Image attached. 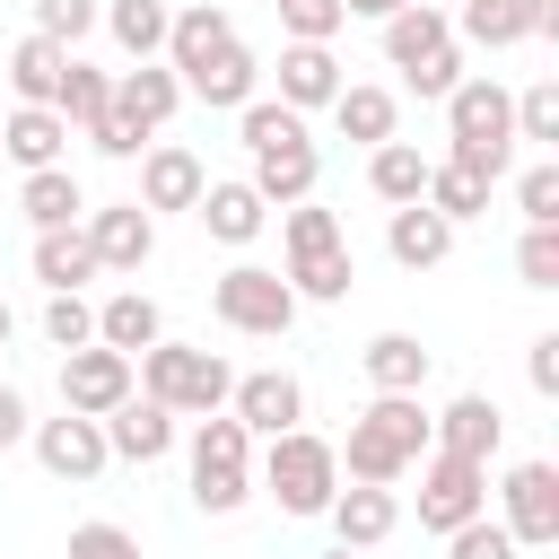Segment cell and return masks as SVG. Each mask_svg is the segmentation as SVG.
<instances>
[{
	"mask_svg": "<svg viewBox=\"0 0 559 559\" xmlns=\"http://www.w3.org/2000/svg\"><path fill=\"white\" fill-rule=\"evenodd\" d=\"M271 9H280L288 44H332L341 35V0H271Z\"/></svg>",
	"mask_w": 559,
	"mask_h": 559,
	"instance_id": "obj_41",
	"label": "cell"
},
{
	"mask_svg": "<svg viewBox=\"0 0 559 559\" xmlns=\"http://www.w3.org/2000/svg\"><path fill=\"white\" fill-rule=\"evenodd\" d=\"M227 44H236V17H227L218 0H192V9H175V26H166V70L192 79V70H210Z\"/></svg>",
	"mask_w": 559,
	"mask_h": 559,
	"instance_id": "obj_20",
	"label": "cell"
},
{
	"mask_svg": "<svg viewBox=\"0 0 559 559\" xmlns=\"http://www.w3.org/2000/svg\"><path fill=\"white\" fill-rule=\"evenodd\" d=\"M236 140L253 148V192H262V210H297V201H314V175H323V148L306 140V114H288L280 96H253L245 114H236Z\"/></svg>",
	"mask_w": 559,
	"mask_h": 559,
	"instance_id": "obj_1",
	"label": "cell"
},
{
	"mask_svg": "<svg viewBox=\"0 0 559 559\" xmlns=\"http://www.w3.org/2000/svg\"><path fill=\"white\" fill-rule=\"evenodd\" d=\"M393 9H411V0H341V17H376V26H384Z\"/></svg>",
	"mask_w": 559,
	"mask_h": 559,
	"instance_id": "obj_49",
	"label": "cell"
},
{
	"mask_svg": "<svg viewBox=\"0 0 559 559\" xmlns=\"http://www.w3.org/2000/svg\"><path fill=\"white\" fill-rule=\"evenodd\" d=\"M26 437H35V463H44L52 480H70V489H87V480L114 463V454H105V428H96V419H79V411H61V419H35Z\"/></svg>",
	"mask_w": 559,
	"mask_h": 559,
	"instance_id": "obj_14",
	"label": "cell"
},
{
	"mask_svg": "<svg viewBox=\"0 0 559 559\" xmlns=\"http://www.w3.org/2000/svg\"><path fill=\"white\" fill-rule=\"evenodd\" d=\"M419 201H428L445 227H463V218H480V210H489V183H472L463 166H428V192H419Z\"/></svg>",
	"mask_w": 559,
	"mask_h": 559,
	"instance_id": "obj_37",
	"label": "cell"
},
{
	"mask_svg": "<svg viewBox=\"0 0 559 559\" xmlns=\"http://www.w3.org/2000/svg\"><path fill=\"white\" fill-rule=\"evenodd\" d=\"M26 428H35V419H26V393H17V384H0V454H9V445H26Z\"/></svg>",
	"mask_w": 559,
	"mask_h": 559,
	"instance_id": "obj_47",
	"label": "cell"
},
{
	"mask_svg": "<svg viewBox=\"0 0 559 559\" xmlns=\"http://www.w3.org/2000/svg\"><path fill=\"white\" fill-rule=\"evenodd\" d=\"M498 437H507V419H498L489 393H454V402L428 419V445H437V454H463V463H489Z\"/></svg>",
	"mask_w": 559,
	"mask_h": 559,
	"instance_id": "obj_19",
	"label": "cell"
},
{
	"mask_svg": "<svg viewBox=\"0 0 559 559\" xmlns=\"http://www.w3.org/2000/svg\"><path fill=\"white\" fill-rule=\"evenodd\" d=\"M35 280H44V297H70L79 280H96V253H87V236H79V227H52V236H35Z\"/></svg>",
	"mask_w": 559,
	"mask_h": 559,
	"instance_id": "obj_34",
	"label": "cell"
},
{
	"mask_svg": "<svg viewBox=\"0 0 559 559\" xmlns=\"http://www.w3.org/2000/svg\"><path fill=\"white\" fill-rule=\"evenodd\" d=\"M175 105H183V79H175L166 61H131V70L114 79V122H122V131H140V140H148V131H166V122H175Z\"/></svg>",
	"mask_w": 559,
	"mask_h": 559,
	"instance_id": "obj_16",
	"label": "cell"
},
{
	"mask_svg": "<svg viewBox=\"0 0 559 559\" xmlns=\"http://www.w3.org/2000/svg\"><path fill=\"white\" fill-rule=\"evenodd\" d=\"M332 542L341 550H376L393 524H402V507H393V489H367V480H349V489H332Z\"/></svg>",
	"mask_w": 559,
	"mask_h": 559,
	"instance_id": "obj_23",
	"label": "cell"
},
{
	"mask_svg": "<svg viewBox=\"0 0 559 559\" xmlns=\"http://www.w3.org/2000/svg\"><path fill=\"white\" fill-rule=\"evenodd\" d=\"M419 454H428V411H419V393H376V402L349 419V437L332 445V463H341L349 480H367V489H393Z\"/></svg>",
	"mask_w": 559,
	"mask_h": 559,
	"instance_id": "obj_2",
	"label": "cell"
},
{
	"mask_svg": "<svg viewBox=\"0 0 559 559\" xmlns=\"http://www.w3.org/2000/svg\"><path fill=\"white\" fill-rule=\"evenodd\" d=\"M498 498H507V542L515 550H550L559 542V463H542V454H524V463H507V480H498Z\"/></svg>",
	"mask_w": 559,
	"mask_h": 559,
	"instance_id": "obj_9",
	"label": "cell"
},
{
	"mask_svg": "<svg viewBox=\"0 0 559 559\" xmlns=\"http://www.w3.org/2000/svg\"><path fill=\"white\" fill-rule=\"evenodd\" d=\"M515 140H533V148H559V79H533V87H515Z\"/></svg>",
	"mask_w": 559,
	"mask_h": 559,
	"instance_id": "obj_38",
	"label": "cell"
},
{
	"mask_svg": "<svg viewBox=\"0 0 559 559\" xmlns=\"http://www.w3.org/2000/svg\"><path fill=\"white\" fill-rule=\"evenodd\" d=\"M192 218H201V227H210L218 245H253L271 210H262V192H253L245 175H227V183H201V201H192Z\"/></svg>",
	"mask_w": 559,
	"mask_h": 559,
	"instance_id": "obj_25",
	"label": "cell"
},
{
	"mask_svg": "<svg viewBox=\"0 0 559 559\" xmlns=\"http://www.w3.org/2000/svg\"><path fill=\"white\" fill-rule=\"evenodd\" d=\"M411 472H419V524L428 533H454V524L489 515V463H463V454H437L428 445Z\"/></svg>",
	"mask_w": 559,
	"mask_h": 559,
	"instance_id": "obj_8",
	"label": "cell"
},
{
	"mask_svg": "<svg viewBox=\"0 0 559 559\" xmlns=\"http://www.w3.org/2000/svg\"><path fill=\"white\" fill-rule=\"evenodd\" d=\"M79 236H87L96 271H140V262L157 253V218H148L140 201H105V210H87Z\"/></svg>",
	"mask_w": 559,
	"mask_h": 559,
	"instance_id": "obj_15",
	"label": "cell"
},
{
	"mask_svg": "<svg viewBox=\"0 0 559 559\" xmlns=\"http://www.w3.org/2000/svg\"><path fill=\"white\" fill-rule=\"evenodd\" d=\"M61 70H70V52L44 44V35H26V44L9 52V87H17V105H52V96H61Z\"/></svg>",
	"mask_w": 559,
	"mask_h": 559,
	"instance_id": "obj_35",
	"label": "cell"
},
{
	"mask_svg": "<svg viewBox=\"0 0 559 559\" xmlns=\"http://www.w3.org/2000/svg\"><path fill=\"white\" fill-rule=\"evenodd\" d=\"M44 341H52L61 358H70V349H87V341H96V306H87L79 288H70V297H44Z\"/></svg>",
	"mask_w": 559,
	"mask_h": 559,
	"instance_id": "obj_39",
	"label": "cell"
},
{
	"mask_svg": "<svg viewBox=\"0 0 559 559\" xmlns=\"http://www.w3.org/2000/svg\"><path fill=\"white\" fill-rule=\"evenodd\" d=\"M437 52H454V17L437 9V0H411V9H393L384 17V61L411 79V70H428Z\"/></svg>",
	"mask_w": 559,
	"mask_h": 559,
	"instance_id": "obj_21",
	"label": "cell"
},
{
	"mask_svg": "<svg viewBox=\"0 0 559 559\" xmlns=\"http://www.w3.org/2000/svg\"><path fill=\"white\" fill-rule=\"evenodd\" d=\"M61 140H70V122H61L52 105H17V114L0 122V166L44 175V166H61Z\"/></svg>",
	"mask_w": 559,
	"mask_h": 559,
	"instance_id": "obj_24",
	"label": "cell"
},
{
	"mask_svg": "<svg viewBox=\"0 0 559 559\" xmlns=\"http://www.w3.org/2000/svg\"><path fill=\"white\" fill-rule=\"evenodd\" d=\"M280 245H288V288H297V306L314 297V306H341L349 297V280H358V262H349V236H341V218L323 210V201H297L288 218H280Z\"/></svg>",
	"mask_w": 559,
	"mask_h": 559,
	"instance_id": "obj_3",
	"label": "cell"
},
{
	"mask_svg": "<svg viewBox=\"0 0 559 559\" xmlns=\"http://www.w3.org/2000/svg\"><path fill=\"white\" fill-rule=\"evenodd\" d=\"M201 183H210V166H201L183 140H148V148H140V210H148V218H157V210H192Z\"/></svg>",
	"mask_w": 559,
	"mask_h": 559,
	"instance_id": "obj_17",
	"label": "cell"
},
{
	"mask_svg": "<svg viewBox=\"0 0 559 559\" xmlns=\"http://www.w3.org/2000/svg\"><path fill=\"white\" fill-rule=\"evenodd\" d=\"M96 428H105V454H114V463H157V454L175 445V411H166V402H148V393L114 402Z\"/></svg>",
	"mask_w": 559,
	"mask_h": 559,
	"instance_id": "obj_18",
	"label": "cell"
},
{
	"mask_svg": "<svg viewBox=\"0 0 559 559\" xmlns=\"http://www.w3.org/2000/svg\"><path fill=\"white\" fill-rule=\"evenodd\" d=\"M437 9H445V0H437Z\"/></svg>",
	"mask_w": 559,
	"mask_h": 559,
	"instance_id": "obj_52",
	"label": "cell"
},
{
	"mask_svg": "<svg viewBox=\"0 0 559 559\" xmlns=\"http://www.w3.org/2000/svg\"><path fill=\"white\" fill-rule=\"evenodd\" d=\"M52 114H61L70 131H96V122L114 114V79H105V70H87V61H70V70H61V96H52Z\"/></svg>",
	"mask_w": 559,
	"mask_h": 559,
	"instance_id": "obj_36",
	"label": "cell"
},
{
	"mask_svg": "<svg viewBox=\"0 0 559 559\" xmlns=\"http://www.w3.org/2000/svg\"><path fill=\"white\" fill-rule=\"evenodd\" d=\"M210 314H218L227 332H245V341H280V332L297 323V288H288L280 271H262V262H236V271L210 280Z\"/></svg>",
	"mask_w": 559,
	"mask_h": 559,
	"instance_id": "obj_7",
	"label": "cell"
},
{
	"mask_svg": "<svg viewBox=\"0 0 559 559\" xmlns=\"http://www.w3.org/2000/svg\"><path fill=\"white\" fill-rule=\"evenodd\" d=\"M445 559H515V542H507V524H498V515H472V524H454V533H445Z\"/></svg>",
	"mask_w": 559,
	"mask_h": 559,
	"instance_id": "obj_44",
	"label": "cell"
},
{
	"mask_svg": "<svg viewBox=\"0 0 559 559\" xmlns=\"http://www.w3.org/2000/svg\"><path fill=\"white\" fill-rule=\"evenodd\" d=\"M515 280H524V288H559V227H524V245H515Z\"/></svg>",
	"mask_w": 559,
	"mask_h": 559,
	"instance_id": "obj_42",
	"label": "cell"
},
{
	"mask_svg": "<svg viewBox=\"0 0 559 559\" xmlns=\"http://www.w3.org/2000/svg\"><path fill=\"white\" fill-rule=\"evenodd\" d=\"M367 192H376L384 210H411V201L428 192V157H419L411 140H384V148H367Z\"/></svg>",
	"mask_w": 559,
	"mask_h": 559,
	"instance_id": "obj_31",
	"label": "cell"
},
{
	"mask_svg": "<svg viewBox=\"0 0 559 559\" xmlns=\"http://www.w3.org/2000/svg\"><path fill=\"white\" fill-rule=\"evenodd\" d=\"M533 35H559V0H463L454 9V44L480 52H515Z\"/></svg>",
	"mask_w": 559,
	"mask_h": 559,
	"instance_id": "obj_11",
	"label": "cell"
},
{
	"mask_svg": "<svg viewBox=\"0 0 559 559\" xmlns=\"http://www.w3.org/2000/svg\"><path fill=\"white\" fill-rule=\"evenodd\" d=\"M245 498H253V437L227 411H210L192 428V507L201 515H236Z\"/></svg>",
	"mask_w": 559,
	"mask_h": 559,
	"instance_id": "obj_6",
	"label": "cell"
},
{
	"mask_svg": "<svg viewBox=\"0 0 559 559\" xmlns=\"http://www.w3.org/2000/svg\"><path fill=\"white\" fill-rule=\"evenodd\" d=\"M227 419H236L245 437H280V428H297V419H306V384H297L288 367H253V376H236Z\"/></svg>",
	"mask_w": 559,
	"mask_h": 559,
	"instance_id": "obj_13",
	"label": "cell"
},
{
	"mask_svg": "<svg viewBox=\"0 0 559 559\" xmlns=\"http://www.w3.org/2000/svg\"><path fill=\"white\" fill-rule=\"evenodd\" d=\"M332 122H341V140H358V148H384V140H393V122H402V105H393V87L341 79V96H332Z\"/></svg>",
	"mask_w": 559,
	"mask_h": 559,
	"instance_id": "obj_28",
	"label": "cell"
},
{
	"mask_svg": "<svg viewBox=\"0 0 559 559\" xmlns=\"http://www.w3.org/2000/svg\"><path fill=\"white\" fill-rule=\"evenodd\" d=\"M358 367H367L376 393H419V384H428V349H419V332H376V341L358 349Z\"/></svg>",
	"mask_w": 559,
	"mask_h": 559,
	"instance_id": "obj_30",
	"label": "cell"
},
{
	"mask_svg": "<svg viewBox=\"0 0 559 559\" xmlns=\"http://www.w3.org/2000/svg\"><path fill=\"white\" fill-rule=\"evenodd\" d=\"M384 253H393L402 271H437V262L454 253V227H445L428 201H411V210H393V218H384Z\"/></svg>",
	"mask_w": 559,
	"mask_h": 559,
	"instance_id": "obj_27",
	"label": "cell"
},
{
	"mask_svg": "<svg viewBox=\"0 0 559 559\" xmlns=\"http://www.w3.org/2000/svg\"><path fill=\"white\" fill-rule=\"evenodd\" d=\"M87 140H96V148H105V157H140V148H148V140H140V131H122V122H114V114H105V122H96V131H87Z\"/></svg>",
	"mask_w": 559,
	"mask_h": 559,
	"instance_id": "obj_48",
	"label": "cell"
},
{
	"mask_svg": "<svg viewBox=\"0 0 559 559\" xmlns=\"http://www.w3.org/2000/svg\"><path fill=\"white\" fill-rule=\"evenodd\" d=\"M70 559H140V533H122V524L87 515V524H70Z\"/></svg>",
	"mask_w": 559,
	"mask_h": 559,
	"instance_id": "obj_45",
	"label": "cell"
},
{
	"mask_svg": "<svg viewBox=\"0 0 559 559\" xmlns=\"http://www.w3.org/2000/svg\"><path fill=\"white\" fill-rule=\"evenodd\" d=\"M166 341V314H157V297H140V288H114L105 306H96V349H122V358H140V349H157Z\"/></svg>",
	"mask_w": 559,
	"mask_h": 559,
	"instance_id": "obj_26",
	"label": "cell"
},
{
	"mask_svg": "<svg viewBox=\"0 0 559 559\" xmlns=\"http://www.w3.org/2000/svg\"><path fill=\"white\" fill-rule=\"evenodd\" d=\"M524 376H533V393H559V332H533V349H524Z\"/></svg>",
	"mask_w": 559,
	"mask_h": 559,
	"instance_id": "obj_46",
	"label": "cell"
},
{
	"mask_svg": "<svg viewBox=\"0 0 559 559\" xmlns=\"http://www.w3.org/2000/svg\"><path fill=\"white\" fill-rule=\"evenodd\" d=\"M9 332H17V314H9V306H0V349H9Z\"/></svg>",
	"mask_w": 559,
	"mask_h": 559,
	"instance_id": "obj_50",
	"label": "cell"
},
{
	"mask_svg": "<svg viewBox=\"0 0 559 559\" xmlns=\"http://www.w3.org/2000/svg\"><path fill=\"white\" fill-rule=\"evenodd\" d=\"M140 393V376H131V358L122 349H70L61 358V411H79V419H105L114 402H131Z\"/></svg>",
	"mask_w": 559,
	"mask_h": 559,
	"instance_id": "obj_12",
	"label": "cell"
},
{
	"mask_svg": "<svg viewBox=\"0 0 559 559\" xmlns=\"http://www.w3.org/2000/svg\"><path fill=\"white\" fill-rule=\"evenodd\" d=\"M332 96H341V61H332V44H280V105L288 114H332Z\"/></svg>",
	"mask_w": 559,
	"mask_h": 559,
	"instance_id": "obj_22",
	"label": "cell"
},
{
	"mask_svg": "<svg viewBox=\"0 0 559 559\" xmlns=\"http://www.w3.org/2000/svg\"><path fill=\"white\" fill-rule=\"evenodd\" d=\"M445 140L463 148H515V87H498L489 70H463L445 96Z\"/></svg>",
	"mask_w": 559,
	"mask_h": 559,
	"instance_id": "obj_10",
	"label": "cell"
},
{
	"mask_svg": "<svg viewBox=\"0 0 559 559\" xmlns=\"http://www.w3.org/2000/svg\"><path fill=\"white\" fill-rule=\"evenodd\" d=\"M87 26H96V0H35V35H44V44H61V52H70Z\"/></svg>",
	"mask_w": 559,
	"mask_h": 559,
	"instance_id": "obj_43",
	"label": "cell"
},
{
	"mask_svg": "<svg viewBox=\"0 0 559 559\" xmlns=\"http://www.w3.org/2000/svg\"><path fill=\"white\" fill-rule=\"evenodd\" d=\"M253 79H262V61H253L245 44H227V52L210 61V70H192V79H183V96H201V105H227V114H245V105H253Z\"/></svg>",
	"mask_w": 559,
	"mask_h": 559,
	"instance_id": "obj_32",
	"label": "cell"
},
{
	"mask_svg": "<svg viewBox=\"0 0 559 559\" xmlns=\"http://www.w3.org/2000/svg\"><path fill=\"white\" fill-rule=\"evenodd\" d=\"M515 210H524V227H559V166L550 157L515 175Z\"/></svg>",
	"mask_w": 559,
	"mask_h": 559,
	"instance_id": "obj_40",
	"label": "cell"
},
{
	"mask_svg": "<svg viewBox=\"0 0 559 559\" xmlns=\"http://www.w3.org/2000/svg\"><path fill=\"white\" fill-rule=\"evenodd\" d=\"M96 17L114 26V44H122L131 61H157V52H166V26H175V9H166V0H105Z\"/></svg>",
	"mask_w": 559,
	"mask_h": 559,
	"instance_id": "obj_33",
	"label": "cell"
},
{
	"mask_svg": "<svg viewBox=\"0 0 559 559\" xmlns=\"http://www.w3.org/2000/svg\"><path fill=\"white\" fill-rule=\"evenodd\" d=\"M17 210H26V227H35V236H52V227H79V218H87V192H79V175H70V166H44V175H26V183H17Z\"/></svg>",
	"mask_w": 559,
	"mask_h": 559,
	"instance_id": "obj_29",
	"label": "cell"
},
{
	"mask_svg": "<svg viewBox=\"0 0 559 559\" xmlns=\"http://www.w3.org/2000/svg\"><path fill=\"white\" fill-rule=\"evenodd\" d=\"M323 559H358V550H341V542H332V550H323Z\"/></svg>",
	"mask_w": 559,
	"mask_h": 559,
	"instance_id": "obj_51",
	"label": "cell"
},
{
	"mask_svg": "<svg viewBox=\"0 0 559 559\" xmlns=\"http://www.w3.org/2000/svg\"><path fill=\"white\" fill-rule=\"evenodd\" d=\"M131 376H140V393L166 402L175 419H210V411H227V393H236V367H227L218 349H192V341H157V349H140Z\"/></svg>",
	"mask_w": 559,
	"mask_h": 559,
	"instance_id": "obj_4",
	"label": "cell"
},
{
	"mask_svg": "<svg viewBox=\"0 0 559 559\" xmlns=\"http://www.w3.org/2000/svg\"><path fill=\"white\" fill-rule=\"evenodd\" d=\"M253 489H271L280 515H323L332 489H341L332 437H314V428H280V437L262 445V463H253Z\"/></svg>",
	"mask_w": 559,
	"mask_h": 559,
	"instance_id": "obj_5",
	"label": "cell"
}]
</instances>
